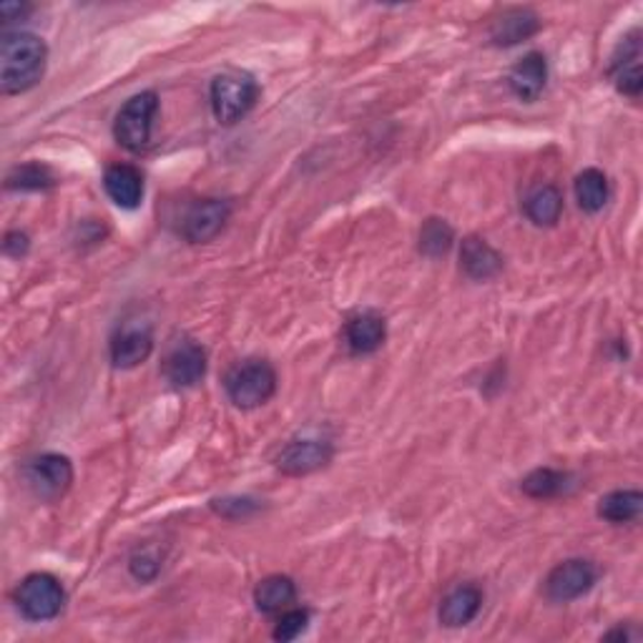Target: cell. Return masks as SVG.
<instances>
[{"mask_svg": "<svg viewBox=\"0 0 643 643\" xmlns=\"http://www.w3.org/2000/svg\"><path fill=\"white\" fill-rule=\"evenodd\" d=\"M48 48L43 38L26 30L5 34L0 43V88L5 96L26 93L46 74Z\"/></svg>", "mask_w": 643, "mask_h": 643, "instance_id": "obj_1", "label": "cell"}, {"mask_svg": "<svg viewBox=\"0 0 643 643\" xmlns=\"http://www.w3.org/2000/svg\"><path fill=\"white\" fill-rule=\"evenodd\" d=\"M260 84L247 71H224L212 80V111L224 126H235L254 109Z\"/></svg>", "mask_w": 643, "mask_h": 643, "instance_id": "obj_2", "label": "cell"}, {"mask_svg": "<svg viewBox=\"0 0 643 643\" xmlns=\"http://www.w3.org/2000/svg\"><path fill=\"white\" fill-rule=\"evenodd\" d=\"M277 392V373L269 362L249 360L231 369L227 377V395L241 409L267 405Z\"/></svg>", "mask_w": 643, "mask_h": 643, "instance_id": "obj_3", "label": "cell"}, {"mask_svg": "<svg viewBox=\"0 0 643 643\" xmlns=\"http://www.w3.org/2000/svg\"><path fill=\"white\" fill-rule=\"evenodd\" d=\"M159 114V96L154 91L136 93L134 99L124 103V109L118 111L114 136L121 147L139 154L149 147L151 131H154V118Z\"/></svg>", "mask_w": 643, "mask_h": 643, "instance_id": "obj_4", "label": "cell"}, {"mask_svg": "<svg viewBox=\"0 0 643 643\" xmlns=\"http://www.w3.org/2000/svg\"><path fill=\"white\" fill-rule=\"evenodd\" d=\"M15 603H18L21 614L28 621H51L63 610L66 593L55 576L51 573H30L23 578V583L15 591Z\"/></svg>", "mask_w": 643, "mask_h": 643, "instance_id": "obj_5", "label": "cell"}, {"mask_svg": "<svg viewBox=\"0 0 643 643\" xmlns=\"http://www.w3.org/2000/svg\"><path fill=\"white\" fill-rule=\"evenodd\" d=\"M26 482L38 501L53 503L68 493L71 482H74V465L66 455L59 453L38 455L36 461L28 463Z\"/></svg>", "mask_w": 643, "mask_h": 643, "instance_id": "obj_6", "label": "cell"}, {"mask_svg": "<svg viewBox=\"0 0 643 643\" xmlns=\"http://www.w3.org/2000/svg\"><path fill=\"white\" fill-rule=\"evenodd\" d=\"M598 581V570L591 560L570 558L558 563L545 578V593L556 603H570L589 593Z\"/></svg>", "mask_w": 643, "mask_h": 643, "instance_id": "obj_7", "label": "cell"}, {"mask_svg": "<svg viewBox=\"0 0 643 643\" xmlns=\"http://www.w3.org/2000/svg\"><path fill=\"white\" fill-rule=\"evenodd\" d=\"M329 461H332V442L319 438H300L285 445L277 457V468L285 476L300 478L325 468Z\"/></svg>", "mask_w": 643, "mask_h": 643, "instance_id": "obj_8", "label": "cell"}, {"mask_svg": "<svg viewBox=\"0 0 643 643\" xmlns=\"http://www.w3.org/2000/svg\"><path fill=\"white\" fill-rule=\"evenodd\" d=\"M229 201L201 199L189 209L187 216H184L181 235L184 239L191 241V244H206V241H212L224 229V224L229 222Z\"/></svg>", "mask_w": 643, "mask_h": 643, "instance_id": "obj_9", "label": "cell"}, {"mask_svg": "<svg viewBox=\"0 0 643 643\" xmlns=\"http://www.w3.org/2000/svg\"><path fill=\"white\" fill-rule=\"evenodd\" d=\"M164 375L174 388H194L206 375V352L194 340L179 342L164 360Z\"/></svg>", "mask_w": 643, "mask_h": 643, "instance_id": "obj_10", "label": "cell"}, {"mask_svg": "<svg viewBox=\"0 0 643 643\" xmlns=\"http://www.w3.org/2000/svg\"><path fill=\"white\" fill-rule=\"evenodd\" d=\"M610 78L616 88L631 99H639L643 88L641 76V30H631V36L623 38V43L616 48L614 59H610Z\"/></svg>", "mask_w": 643, "mask_h": 643, "instance_id": "obj_11", "label": "cell"}, {"mask_svg": "<svg viewBox=\"0 0 643 643\" xmlns=\"http://www.w3.org/2000/svg\"><path fill=\"white\" fill-rule=\"evenodd\" d=\"M388 337V322L375 310H362L344 325V342L352 355H373Z\"/></svg>", "mask_w": 643, "mask_h": 643, "instance_id": "obj_12", "label": "cell"}, {"mask_svg": "<svg viewBox=\"0 0 643 643\" xmlns=\"http://www.w3.org/2000/svg\"><path fill=\"white\" fill-rule=\"evenodd\" d=\"M510 91L518 96L520 101L533 103L541 99L545 84H549V63H545V55L538 51H530L522 55V59L513 66L508 76Z\"/></svg>", "mask_w": 643, "mask_h": 643, "instance_id": "obj_13", "label": "cell"}, {"mask_svg": "<svg viewBox=\"0 0 643 643\" xmlns=\"http://www.w3.org/2000/svg\"><path fill=\"white\" fill-rule=\"evenodd\" d=\"M154 352V337L147 327H124L111 342V362L118 369H134Z\"/></svg>", "mask_w": 643, "mask_h": 643, "instance_id": "obj_14", "label": "cell"}, {"mask_svg": "<svg viewBox=\"0 0 643 643\" xmlns=\"http://www.w3.org/2000/svg\"><path fill=\"white\" fill-rule=\"evenodd\" d=\"M541 30V18L530 8H508L503 15H497L490 28V40L495 46H516L520 40H528Z\"/></svg>", "mask_w": 643, "mask_h": 643, "instance_id": "obj_15", "label": "cell"}, {"mask_svg": "<svg viewBox=\"0 0 643 643\" xmlns=\"http://www.w3.org/2000/svg\"><path fill=\"white\" fill-rule=\"evenodd\" d=\"M103 189L121 209H136L143 199V176L131 164H114L103 174Z\"/></svg>", "mask_w": 643, "mask_h": 643, "instance_id": "obj_16", "label": "cell"}, {"mask_svg": "<svg viewBox=\"0 0 643 643\" xmlns=\"http://www.w3.org/2000/svg\"><path fill=\"white\" fill-rule=\"evenodd\" d=\"M461 267L470 279L488 281L501 275L503 256L486 239L468 237L461 247Z\"/></svg>", "mask_w": 643, "mask_h": 643, "instance_id": "obj_17", "label": "cell"}, {"mask_svg": "<svg viewBox=\"0 0 643 643\" xmlns=\"http://www.w3.org/2000/svg\"><path fill=\"white\" fill-rule=\"evenodd\" d=\"M482 606V593L478 585H457L455 591H450L445 601L440 603V623L447 629H461L468 626L472 618L478 616Z\"/></svg>", "mask_w": 643, "mask_h": 643, "instance_id": "obj_18", "label": "cell"}, {"mask_svg": "<svg viewBox=\"0 0 643 643\" xmlns=\"http://www.w3.org/2000/svg\"><path fill=\"white\" fill-rule=\"evenodd\" d=\"M294 598L297 585L289 576H267L254 589V603L262 614H281V610L292 608Z\"/></svg>", "mask_w": 643, "mask_h": 643, "instance_id": "obj_19", "label": "cell"}, {"mask_svg": "<svg viewBox=\"0 0 643 643\" xmlns=\"http://www.w3.org/2000/svg\"><path fill=\"white\" fill-rule=\"evenodd\" d=\"M522 206H526V216L535 227H553L563 214V194L558 187L545 184V187L530 191Z\"/></svg>", "mask_w": 643, "mask_h": 643, "instance_id": "obj_20", "label": "cell"}, {"mask_svg": "<svg viewBox=\"0 0 643 643\" xmlns=\"http://www.w3.org/2000/svg\"><path fill=\"white\" fill-rule=\"evenodd\" d=\"M573 191L578 206H581L585 214H598L601 209L608 204V179L598 168H585V172L578 174Z\"/></svg>", "mask_w": 643, "mask_h": 643, "instance_id": "obj_21", "label": "cell"}, {"mask_svg": "<svg viewBox=\"0 0 643 643\" xmlns=\"http://www.w3.org/2000/svg\"><path fill=\"white\" fill-rule=\"evenodd\" d=\"M643 510L641 490H614L603 495L598 503V516L608 522H633Z\"/></svg>", "mask_w": 643, "mask_h": 643, "instance_id": "obj_22", "label": "cell"}, {"mask_svg": "<svg viewBox=\"0 0 643 643\" xmlns=\"http://www.w3.org/2000/svg\"><path fill=\"white\" fill-rule=\"evenodd\" d=\"M570 480H573L570 478V472L553 470V468H538L520 482V488L526 495L538 497V501H545V497H558V495L566 493V490L573 486Z\"/></svg>", "mask_w": 643, "mask_h": 643, "instance_id": "obj_23", "label": "cell"}, {"mask_svg": "<svg viewBox=\"0 0 643 643\" xmlns=\"http://www.w3.org/2000/svg\"><path fill=\"white\" fill-rule=\"evenodd\" d=\"M5 187L15 191H46L55 187V174L40 161H30V164L15 166L8 174Z\"/></svg>", "mask_w": 643, "mask_h": 643, "instance_id": "obj_24", "label": "cell"}, {"mask_svg": "<svg viewBox=\"0 0 643 643\" xmlns=\"http://www.w3.org/2000/svg\"><path fill=\"white\" fill-rule=\"evenodd\" d=\"M455 241V231L445 219H428L420 229V252L425 256H445Z\"/></svg>", "mask_w": 643, "mask_h": 643, "instance_id": "obj_25", "label": "cell"}, {"mask_svg": "<svg viewBox=\"0 0 643 643\" xmlns=\"http://www.w3.org/2000/svg\"><path fill=\"white\" fill-rule=\"evenodd\" d=\"M310 623V610L304 608H287L281 610L275 626V639L277 641H294L297 636H302L304 629Z\"/></svg>", "mask_w": 643, "mask_h": 643, "instance_id": "obj_26", "label": "cell"}, {"mask_svg": "<svg viewBox=\"0 0 643 643\" xmlns=\"http://www.w3.org/2000/svg\"><path fill=\"white\" fill-rule=\"evenodd\" d=\"M212 508L224 518L241 520V518L254 516V513L260 510V505H256V501H252V497H224V501H214Z\"/></svg>", "mask_w": 643, "mask_h": 643, "instance_id": "obj_27", "label": "cell"}, {"mask_svg": "<svg viewBox=\"0 0 643 643\" xmlns=\"http://www.w3.org/2000/svg\"><path fill=\"white\" fill-rule=\"evenodd\" d=\"M128 568H131L134 578H139V581H154L161 570V560L154 551H136Z\"/></svg>", "mask_w": 643, "mask_h": 643, "instance_id": "obj_28", "label": "cell"}, {"mask_svg": "<svg viewBox=\"0 0 643 643\" xmlns=\"http://www.w3.org/2000/svg\"><path fill=\"white\" fill-rule=\"evenodd\" d=\"M28 247H30V239H28L26 231H11V235H8L3 241L5 254L15 256V260H21V256L28 252Z\"/></svg>", "mask_w": 643, "mask_h": 643, "instance_id": "obj_29", "label": "cell"}]
</instances>
